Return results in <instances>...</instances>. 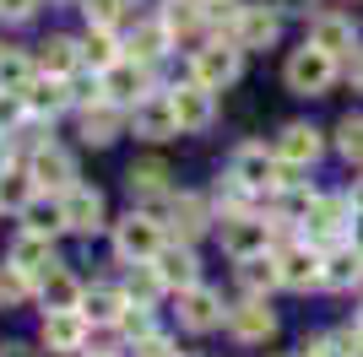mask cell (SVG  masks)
<instances>
[{
  "label": "cell",
  "mask_w": 363,
  "mask_h": 357,
  "mask_svg": "<svg viewBox=\"0 0 363 357\" xmlns=\"http://www.w3.org/2000/svg\"><path fill=\"white\" fill-rule=\"evenodd\" d=\"M11 266H16V271H28L33 282H38L44 271H55V249H49V238L22 227V233H16V244H11Z\"/></svg>",
  "instance_id": "d6986e66"
},
{
  "label": "cell",
  "mask_w": 363,
  "mask_h": 357,
  "mask_svg": "<svg viewBox=\"0 0 363 357\" xmlns=\"http://www.w3.org/2000/svg\"><path fill=\"white\" fill-rule=\"evenodd\" d=\"M174 227H184V238L201 233V227H206V211H201V200L179 195V200H174Z\"/></svg>",
  "instance_id": "d590c367"
},
{
  "label": "cell",
  "mask_w": 363,
  "mask_h": 357,
  "mask_svg": "<svg viewBox=\"0 0 363 357\" xmlns=\"http://www.w3.org/2000/svg\"><path fill=\"white\" fill-rule=\"evenodd\" d=\"M342 346H347V357H363V325H352L347 336H342Z\"/></svg>",
  "instance_id": "f6af8a7d"
},
{
  "label": "cell",
  "mask_w": 363,
  "mask_h": 357,
  "mask_svg": "<svg viewBox=\"0 0 363 357\" xmlns=\"http://www.w3.org/2000/svg\"><path fill=\"white\" fill-rule=\"evenodd\" d=\"M277 33H282L277 6H239V16H233L228 38H233L239 49H266V44H277Z\"/></svg>",
  "instance_id": "52a82bcc"
},
{
  "label": "cell",
  "mask_w": 363,
  "mask_h": 357,
  "mask_svg": "<svg viewBox=\"0 0 363 357\" xmlns=\"http://www.w3.org/2000/svg\"><path fill=\"white\" fill-rule=\"evenodd\" d=\"M104 98L108 103H130L136 108L141 98H147V65L141 60H114L104 71Z\"/></svg>",
  "instance_id": "4fadbf2b"
},
{
  "label": "cell",
  "mask_w": 363,
  "mask_h": 357,
  "mask_svg": "<svg viewBox=\"0 0 363 357\" xmlns=\"http://www.w3.org/2000/svg\"><path fill=\"white\" fill-rule=\"evenodd\" d=\"M82 60H87L92 71L104 76L114 60H120V44H114V28H92L87 38H82Z\"/></svg>",
  "instance_id": "484cf974"
},
{
  "label": "cell",
  "mask_w": 363,
  "mask_h": 357,
  "mask_svg": "<svg viewBox=\"0 0 363 357\" xmlns=\"http://www.w3.org/2000/svg\"><path fill=\"white\" fill-rule=\"evenodd\" d=\"M114 249H120V260H157L163 254V227L152 222V217H141V211H130L120 227H114Z\"/></svg>",
  "instance_id": "5b68a950"
},
{
  "label": "cell",
  "mask_w": 363,
  "mask_h": 357,
  "mask_svg": "<svg viewBox=\"0 0 363 357\" xmlns=\"http://www.w3.org/2000/svg\"><path fill=\"white\" fill-rule=\"evenodd\" d=\"M130 125H136V135H147V141H168V135L179 130L168 98H141V103L130 108Z\"/></svg>",
  "instance_id": "ac0fdd59"
},
{
  "label": "cell",
  "mask_w": 363,
  "mask_h": 357,
  "mask_svg": "<svg viewBox=\"0 0 363 357\" xmlns=\"http://www.w3.org/2000/svg\"><path fill=\"white\" fill-rule=\"evenodd\" d=\"M352 211H358V217H363V184H358V190H352Z\"/></svg>",
  "instance_id": "7dc6e473"
},
{
  "label": "cell",
  "mask_w": 363,
  "mask_h": 357,
  "mask_svg": "<svg viewBox=\"0 0 363 357\" xmlns=\"http://www.w3.org/2000/svg\"><path fill=\"white\" fill-rule=\"evenodd\" d=\"M28 293H33V276H28V271H16L11 260H6V266H0V303H22Z\"/></svg>",
  "instance_id": "e575fe53"
},
{
  "label": "cell",
  "mask_w": 363,
  "mask_h": 357,
  "mask_svg": "<svg viewBox=\"0 0 363 357\" xmlns=\"http://www.w3.org/2000/svg\"><path fill=\"white\" fill-rule=\"evenodd\" d=\"M114 135H120V114H114L108 103L87 108V119H82V141H87V147H108Z\"/></svg>",
  "instance_id": "4316f807"
},
{
  "label": "cell",
  "mask_w": 363,
  "mask_h": 357,
  "mask_svg": "<svg viewBox=\"0 0 363 357\" xmlns=\"http://www.w3.org/2000/svg\"><path fill=\"white\" fill-rule=\"evenodd\" d=\"M342 227H347V200H325V195H315V206H309V217H303V238L309 244H342Z\"/></svg>",
  "instance_id": "ba28073f"
},
{
  "label": "cell",
  "mask_w": 363,
  "mask_h": 357,
  "mask_svg": "<svg viewBox=\"0 0 363 357\" xmlns=\"http://www.w3.org/2000/svg\"><path fill=\"white\" fill-rule=\"evenodd\" d=\"M16 108H22V92H11V98H0V125H11Z\"/></svg>",
  "instance_id": "bcb514c9"
},
{
  "label": "cell",
  "mask_w": 363,
  "mask_h": 357,
  "mask_svg": "<svg viewBox=\"0 0 363 357\" xmlns=\"http://www.w3.org/2000/svg\"><path fill=\"white\" fill-rule=\"evenodd\" d=\"M358 325H363V314H358Z\"/></svg>",
  "instance_id": "c3c4849f"
},
{
  "label": "cell",
  "mask_w": 363,
  "mask_h": 357,
  "mask_svg": "<svg viewBox=\"0 0 363 357\" xmlns=\"http://www.w3.org/2000/svg\"><path fill=\"white\" fill-rule=\"evenodd\" d=\"M288 87L293 92H303V98H320V92H331V81H336V55H325V49H315V44H303V49H293L288 55Z\"/></svg>",
  "instance_id": "7a4b0ae2"
},
{
  "label": "cell",
  "mask_w": 363,
  "mask_h": 357,
  "mask_svg": "<svg viewBox=\"0 0 363 357\" xmlns=\"http://www.w3.org/2000/svg\"><path fill=\"white\" fill-rule=\"evenodd\" d=\"M22 98H28V103L38 108V114H60V108H65V98H71V92H65L60 81H49V87H44V81H33V87L22 92Z\"/></svg>",
  "instance_id": "836d02e7"
},
{
  "label": "cell",
  "mask_w": 363,
  "mask_h": 357,
  "mask_svg": "<svg viewBox=\"0 0 363 357\" xmlns=\"http://www.w3.org/2000/svg\"><path fill=\"white\" fill-rule=\"evenodd\" d=\"M363 282V249L358 244H331L325 249V266H320V287H358Z\"/></svg>",
  "instance_id": "2e32d148"
},
{
  "label": "cell",
  "mask_w": 363,
  "mask_h": 357,
  "mask_svg": "<svg viewBox=\"0 0 363 357\" xmlns=\"http://www.w3.org/2000/svg\"><path fill=\"white\" fill-rule=\"evenodd\" d=\"M168 38H174V33L163 28V22H141L136 33H130V60H141V65H147V60H157L168 49Z\"/></svg>",
  "instance_id": "83f0119b"
},
{
  "label": "cell",
  "mask_w": 363,
  "mask_h": 357,
  "mask_svg": "<svg viewBox=\"0 0 363 357\" xmlns=\"http://www.w3.org/2000/svg\"><path fill=\"white\" fill-rule=\"evenodd\" d=\"M38 293H44L49 309H76V303H82V287H76V276H71V271H60V266L38 276Z\"/></svg>",
  "instance_id": "603a6c76"
},
{
  "label": "cell",
  "mask_w": 363,
  "mask_h": 357,
  "mask_svg": "<svg viewBox=\"0 0 363 357\" xmlns=\"http://www.w3.org/2000/svg\"><path fill=\"white\" fill-rule=\"evenodd\" d=\"M136 357H174V341L168 336H147V341H136Z\"/></svg>",
  "instance_id": "b9f144b4"
},
{
  "label": "cell",
  "mask_w": 363,
  "mask_h": 357,
  "mask_svg": "<svg viewBox=\"0 0 363 357\" xmlns=\"http://www.w3.org/2000/svg\"><path fill=\"white\" fill-rule=\"evenodd\" d=\"M179 325L184 330H217L223 325V298L212 293V287H184L179 293Z\"/></svg>",
  "instance_id": "9a60e30c"
},
{
  "label": "cell",
  "mask_w": 363,
  "mask_h": 357,
  "mask_svg": "<svg viewBox=\"0 0 363 357\" xmlns=\"http://www.w3.org/2000/svg\"><path fill=\"white\" fill-rule=\"evenodd\" d=\"M87 22H92V28H114V22H125V0H87Z\"/></svg>",
  "instance_id": "f35d334b"
},
{
  "label": "cell",
  "mask_w": 363,
  "mask_h": 357,
  "mask_svg": "<svg viewBox=\"0 0 363 357\" xmlns=\"http://www.w3.org/2000/svg\"><path fill=\"white\" fill-rule=\"evenodd\" d=\"M33 6H38V0H0V16H11V22H28Z\"/></svg>",
  "instance_id": "7bdbcfd3"
},
{
  "label": "cell",
  "mask_w": 363,
  "mask_h": 357,
  "mask_svg": "<svg viewBox=\"0 0 363 357\" xmlns=\"http://www.w3.org/2000/svg\"><path fill=\"white\" fill-rule=\"evenodd\" d=\"M33 174H0V206H11V211H28L33 206Z\"/></svg>",
  "instance_id": "f546056e"
},
{
  "label": "cell",
  "mask_w": 363,
  "mask_h": 357,
  "mask_svg": "<svg viewBox=\"0 0 363 357\" xmlns=\"http://www.w3.org/2000/svg\"><path fill=\"white\" fill-rule=\"evenodd\" d=\"M168 33H201L206 28V6L201 0H163V16H157Z\"/></svg>",
  "instance_id": "cb8c5ba5"
},
{
  "label": "cell",
  "mask_w": 363,
  "mask_h": 357,
  "mask_svg": "<svg viewBox=\"0 0 363 357\" xmlns=\"http://www.w3.org/2000/svg\"><path fill=\"white\" fill-rule=\"evenodd\" d=\"M228 178H239L250 195H260V190L298 184V168L282 163V157H277V152H266V147H239V152H233V163H228Z\"/></svg>",
  "instance_id": "6da1fadb"
},
{
  "label": "cell",
  "mask_w": 363,
  "mask_h": 357,
  "mask_svg": "<svg viewBox=\"0 0 363 357\" xmlns=\"http://www.w3.org/2000/svg\"><path fill=\"white\" fill-rule=\"evenodd\" d=\"M157 287H163V276H157V266H141L136 276H130V298H136L141 309H147L152 298H157Z\"/></svg>",
  "instance_id": "74e56055"
},
{
  "label": "cell",
  "mask_w": 363,
  "mask_h": 357,
  "mask_svg": "<svg viewBox=\"0 0 363 357\" xmlns=\"http://www.w3.org/2000/svg\"><path fill=\"white\" fill-rule=\"evenodd\" d=\"M130 195H168V168L163 163H136L130 168Z\"/></svg>",
  "instance_id": "4dcf8cb0"
},
{
  "label": "cell",
  "mask_w": 363,
  "mask_h": 357,
  "mask_svg": "<svg viewBox=\"0 0 363 357\" xmlns=\"http://www.w3.org/2000/svg\"><path fill=\"white\" fill-rule=\"evenodd\" d=\"M347 76H352V87L363 92V44H358V49L347 55Z\"/></svg>",
  "instance_id": "ee69618b"
},
{
  "label": "cell",
  "mask_w": 363,
  "mask_h": 357,
  "mask_svg": "<svg viewBox=\"0 0 363 357\" xmlns=\"http://www.w3.org/2000/svg\"><path fill=\"white\" fill-rule=\"evenodd\" d=\"M60 227H65L60 206H28V233H44V238H55Z\"/></svg>",
  "instance_id": "8d00e7d4"
},
{
  "label": "cell",
  "mask_w": 363,
  "mask_h": 357,
  "mask_svg": "<svg viewBox=\"0 0 363 357\" xmlns=\"http://www.w3.org/2000/svg\"><path fill=\"white\" fill-rule=\"evenodd\" d=\"M303 357H347V346L331 336H315V341H303Z\"/></svg>",
  "instance_id": "60d3db41"
},
{
  "label": "cell",
  "mask_w": 363,
  "mask_h": 357,
  "mask_svg": "<svg viewBox=\"0 0 363 357\" xmlns=\"http://www.w3.org/2000/svg\"><path fill=\"white\" fill-rule=\"evenodd\" d=\"M120 330H125V336H136V341H147V336H152V319H147V309H141V303H130V309L120 314Z\"/></svg>",
  "instance_id": "ab89813d"
},
{
  "label": "cell",
  "mask_w": 363,
  "mask_h": 357,
  "mask_svg": "<svg viewBox=\"0 0 363 357\" xmlns=\"http://www.w3.org/2000/svg\"><path fill=\"white\" fill-rule=\"evenodd\" d=\"M168 103H174V119H179V130H206L217 114L212 103V87H201V81H184V87L168 92Z\"/></svg>",
  "instance_id": "9c48e42d"
},
{
  "label": "cell",
  "mask_w": 363,
  "mask_h": 357,
  "mask_svg": "<svg viewBox=\"0 0 363 357\" xmlns=\"http://www.w3.org/2000/svg\"><path fill=\"white\" fill-rule=\"evenodd\" d=\"M277 157H282V163H293V168H309L320 157V152H325V135L315 130V125H303V119H293V125H282V135H277Z\"/></svg>",
  "instance_id": "30bf717a"
},
{
  "label": "cell",
  "mask_w": 363,
  "mask_h": 357,
  "mask_svg": "<svg viewBox=\"0 0 363 357\" xmlns=\"http://www.w3.org/2000/svg\"><path fill=\"white\" fill-rule=\"evenodd\" d=\"M125 309H130V303H125V293H114V287H92V293H82V303H76V314H82L87 325H120Z\"/></svg>",
  "instance_id": "44dd1931"
},
{
  "label": "cell",
  "mask_w": 363,
  "mask_h": 357,
  "mask_svg": "<svg viewBox=\"0 0 363 357\" xmlns=\"http://www.w3.org/2000/svg\"><path fill=\"white\" fill-rule=\"evenodd\" d=\"M76 49H82V44H71V38H49V44H44V65H49L55 76H71L76 60H82Z\"/></svg>",
  "instance_id": "d6a6232c"
},
{
  "label": "cell",
  "mask_w": 363,
  "mask_h": 357,
  "mask_svg": "<svg viewBox=\"0 0 363 357\" xmlns=\"http://www.w3.org/2000/svg\"><path fill=\"white\" fill-rule=\"evenodd\" d=\"M239 282L250 298L272 293V287H282V276H277V254H260V260H239Z\"/></svg>",
  "instance_id": "d4e9b609"
},
{
  "label": "cell",
  "mask_w": 363,
  "mask_h": 357,
  "mask_svg": "<svg viewBox=\"0 0 363 357\" xmlns=\"http://www.w3.org/2000/svg\"><path fill=\"white\" fill-rule=\"evenodd\" d=\"M228 330H233V341H272L277 314L266 309V298H244L228 309Z\"/></svg>",
  "instance_id": "7c38bea8"
},
{
  "label": "cell",
  "mask_w": 363,
  "mask_h": 357,
  "mask_svg": "<svg viewBox=\"0 0 363 357\" xmlns=\"http://www.w3.org/2000/svg\"><path fill=\"white\" fill-rule=\"evenodd\" d=\"M60 217L71 233H98L104 227V195L87 190V184H76V190L60 195Z\"/></svg>",
  "instance_id": "5bb4252c"
},
{
  "label": "cell",
  "mask_w": 363,
  "mask_h": 357,
  "mask_svg": "<svg viewBox=\"0 0 363 357\" xmlns=\"http://www.w3.org/2000/svg\"><path fill=\"white\" fill-rule=\"evenodd\" d=\"M157 276H163V287H196L201 266H196V254L184 249V244H163V254H157Z\"/></svg>",
  "instance_id": "7402d4cb"
},
{
  "label": "cell",
  "mask_w": 363,
  "mask_h": 357,
  "mask_svg": "<svg viewBox=\"0 0 363 357\" xmlns=\"http://www.w3.org/2000/svg\"><path fill=\"white\" fill-rule=\"evenodd\" d=\"M309 44L325 49V55H352L358 49V28L342 11H320V16H309Z\"/></svg>",
  "instance_id": "8fae6325"
},
{
  "label": "cell",
  "mask_w": 363,
  "mask_h": 357,
  "mask_svg": "<svg viewBox=\"0 0 363 357\" xmlns=\"http://www.w3.org/2000/svg\"><path fill=\"white\" fill-rule=\"evenodd\" d=\"M223 249L233 260L272 254V222H260V217H223Z\"/></svg>",
  "instance_id": "8992f818"
},
{
  "label": "cell",
  "mask_w": 363,
  "mask_h": 357,
  "mask_svg": "<svg viewBox=\"0 0 363 357\" xmlns=\"http://www.w3.org/2000/svg\"><path fill=\"white\" fill-rule=\"evenodd\" d=\"M336 152H342L347 163H363V114H347L336 125Z\"/></svg>",
  "instance_id": "1f68e13d"
},
{
  "label": "cell",
  "mask_w": 363,
  "mask_h": 357,
  "mask_svg": "<svg viewBox=\"0 0 363 357\" xmlns=\"http://www.w3.org/2000/svg\"><path fill=\"white\" fill-rule=\"evenodd\" d=\"M239 71H244V49L233 44V38H217V44H206V49H196V60H190V81H201V87H228V81H239Z\"/></svg>",
  "instance_id": "3957f363"
},
{
  "label": "cell",
  "mask_w": 363,
  "mask_h": 357,
  "mask_svg": "<svg viewBox=\"0 0 363 357\" xmlns=\"http://www.w3.org/2000/svg\"><path fill=\"white\" fill-rule=\"evenodd\" d=\"M87 341V319L76 309H49L44 314V346L49 352H82Z\"/></svg>",
  "instance_id": "e0dca14e"
},
{
  "label": "cell",
  "mask_w": 363,
  "mask_h": 357,
  "mask_svg": "<svg viewBox=\"0 0 363 357\" xmlns=\"http://www.w3.org/2000/svg\"><path fill=\"white\" fill-rule=\"evenodd\" d=\"M28 87H33V60L6 49L0 55V92H28Z\"/></svg>",
  "instance_id": "f1b7e54d"
},
{
  "label": "cell",
  "mask_w": 363,
  "mask_h": 357,
  "mask_svg": "<svg viewBox=\"0 0 363 357\" xmlns=\"http://www.w3.org/2000/svg\"><path fill=\"white\" fill-rule=\"evenodd\" d=\"M28 174H33V184H38V190H60V195H65V190H76V184H71V178H76V163L65 157V152H55V147L38 152Z\"/></svg>",
  "instance_id": "ffe728a7"
},
{
  "label": "cell",
  "mask_w": 363,
  "mask_h": 357,
  "mask_svg": "<svg viewBox=\"0 0 363 357\" xmlns=\"http://www.w3.org/2000/svg\"><path fill=\"white\" fill-rule=\"evenodd\" d=\"M320 266H325V254H320L309 238H293L288 249H277V276H282V287H293V293L320 287Z\"/></svg>",
  "instance_id": "277c9868"
}]
</instances>
